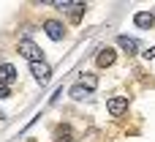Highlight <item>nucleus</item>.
<instances>
[{
  "label": "nucleus",
  "instance_id": "obj_5",
  "mask_svg": "<svg viewBox=\"0 0 155 142\" xmlns=\"http://www.w3.org/2000/svg\"><path fill=\"white\" fill-rule=\"evenodd\" d=\"M134 22H136V27H144V30H150L155 25V16L150 14V11H139L136 16H134Z\"/></svg>",
  "mask_w": 155,
  "mask_h": 142
},
{
  "label": "nucleus",
  "instance_id": "obj_7",
  "mask_svg": "<svg viewBox=\"0 0 155 142\" xmlns=\"http://www.w3.org/2000/svg\"><path fill=\"white\" fill-rule=\"evenodd\" d=\"M14 79H16V68H14L11 63H3V66H0V82L11 85Z\"/></svg>",
  "mask_w": 155,
  "mask_h": 142
},
{
  "label": "nucleus",
  "instance_id": "obj_14",
  "mask_svg": "<svg viewBox=\"0 0 155 142\" xmlns=\"http://www.w3.org/2000/svg\"><path fill=\"white\" fill-rule=\"evenodd\" d=\"M144 57H147V60H153V57H155V47H150V49L144 52Z\"/></svg>",
  "mask_w": 155,
  "mask_h": 142
},
{
  "label": "nucleus",
  "instance_id": "obj_8",
  "mask_svg": "<svg viewBox=\"0 0 155 142\" xmlns=\"http://www.w3.org/2000/svg\"><path fill=\"white\" fill-rule=\"evenodd\" d=\"M117 44H120V47H123V49H125L128 55L139 49V44H136V38H128V36H120V38H117Z\"/></svg>",
  "mask_w": 155,
  "mask_h": 142
},
{
  "label": "nucleus",
  "instance_id": "obj_9",
  "mask_svg": "<svg viewBox=\"0 0 155 142\" xmlns=\"http://www.w3.org/2000/svg\"><path fill=\"white\" fill-rule=\"evenodd\" d=\"M79 85H82V88H87V90H95V88H98V77H95V74H82Z\"/></svg>",
  "mask_w": 155,
  "mask_h": 142
},
{
  "label": "nucleus",
  "instance_id": "obj_10",
  "mask_svg": "<svg viewBox=\"0 0 155 142\" xmlns=\"http://www.w3.org/2000/svg\"><path fill=\"white\" fill-rule=\"evenodd\" d=\"M84 8H87L84 3H71V8H68V11H71V19H74V22H79V19H82V14H84Z\"/></svg>",
  "mask_w": 155,
  "mask_h": 142
},
{
  "label": "nucleus",
  "instance_id": "obj_2",
  "mask_svg": "<svg viewBox=\"0 0 155 142\" xmlns=\"http://www.w3.org/2000/svg\"><path fill=\"white\" fill-rule=\"evenodd\" d=\"M30 71H33V77H35L41 85H46V82H49V77H52V68H49V63H44V60L30 63Z\"/></svg>",
  "mask_w": 155,
  "mask_h": 142
},
{
  "label": "nucleus",
  "instance_id": "obj_4",
  "mask_svg": "<svg viewBox=\"0 0 155 142\" xmlns=\"http://www.w3.org/2000/svg\"><path fill=\"white\" fill-rule=\"evenodd\" d=\"M109 115H114V118H120L125 109H128V96H114V99H109Z\"/></svg>",
  "mask_w": 155,
  "mask_h": 142
},
{
  "label": "nucleus",
  "instance_id": "obj_6",
  "mask_svg": "<svg viewBox=\"0 0 155 142\" xmlns=\"http://www.w3.org/2000/svg\"><path fill=\"white\" fill-rule=\"evenodd\" d=\"M114 57H117V55H114V49H109V47H106V49H101V52H98V57H95V60H98V66H101V68H109V66L114 63Z\"/></svg>",
  "mask_w": 155,
  "mask_h": 142
},
{
  "label": "nucleus",
  "instance_id": "obj_13",
  "mask_svg": "<svg viewBox=\"0 0 155 142\" xmlns=\"http://www.w3.org/2000/svg\"><path fill=\"white\" fill-rule=\"evenodd\" d=\"M8 96H11V88L5 82H0V99H8Z\"/></svg>",
  "mask_w": 155,
  "mask_h": 142
},
{
  "label": "nucleus",
  "instance_id": "obj_3",
  "mask_svg": "<svg viewBox=\"0 0 155 142\" xmlns=\"http://www.w3.org/2000/svg\"><path fill=\"white\" fill-rule=\"evenodd\" d=\"M44 30H46V36H49L52 41H63V36H65V27H63V22H57V19L44 22Z\"/></svg>",
  "mask_w": 155,
  "mask_h": 142
},
{
  "label": "nucleus",
  "instance_id": "obj_12",
  "mask_svg": "<svg viewBox=\"0 0 155 142\" xmlns=\"http://www.w3.org/2000/svg\"><path fill=\"white\" fill-rule=\"evenodd\" d=\"M87 93H90V90H87V88H82V85H76V88H71V96H74V99H84Z\"/></svg>",
  "mask_w": 155,
  "mask_h": 142
},
{
  "label": "nucleus",
  "instance_id": "obj_11",
  "mask_svg": "<svg viewBox=\"0 0 155 142\" xmlns=\"http://www.w3.org/2000/svg\"><path fill=\"white\" fill-rule=\"evenodd\" d=\"M54 142H71V129L65 126V129H60L57 131V137H54Z\"/></svg>",
  "mask_w": 155,
  "mask_h": 142
},
{
  "label": "nucleus",
  "instance_id": "obj_1",
  "mask_svg": "<svg viewBox=\"0 0 155 142\" xmlns=\"http://www.w3.org/2000/svg\"><path fill=\"white\" fill-rule=\"evenodd\" d=\"M19 55L27 57L30 63H38V60H41V49H38L30 38H22V41H19Z\"/></svg>",
  "mask_w": 155,
  "mask_h": 142
}]
</instances>
